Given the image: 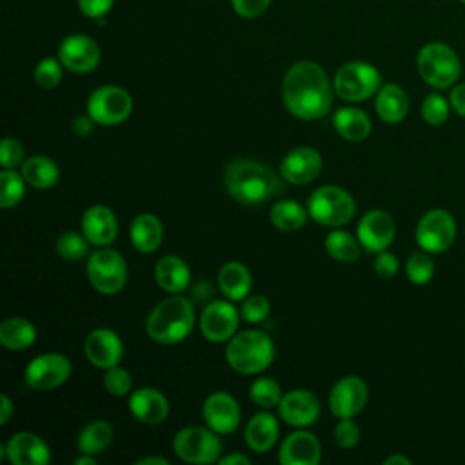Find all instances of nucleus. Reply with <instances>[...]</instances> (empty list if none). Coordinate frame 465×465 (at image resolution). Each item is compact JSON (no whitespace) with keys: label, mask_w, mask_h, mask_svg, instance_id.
<instances>
[{"label":"nucleus","mask_w":465,"mask_h":465,"mask_svg":"<svg viewBox=\"0 0 465 465\" xmlns=\"http://www.w3.org/2000/svg\"><path fill=\"white\" fill-rule=\"evenodd\" d=\"M271 305L265 296H249L242 305V316L249 323H260L269 316Z\"/></svg>","instance_id":"43"},{"label":"nucleus","mask_w":465,"mask_h":465,"mask_svg":"<svg viewBox=\"0 0 465 465\" xmlns=\"http://www.w3.org/2000/svg\"><path fill=\"white\" fill-rule=\"evenodd\" d=\"M334 129L349 142H361L371 133V120L367 113L356 107H340L332 116Z\"/></svg>","instance_id":"30"},{"label":"nucleus","mask_w":465,"mask_h":465,"mask_svg":"<svg viewBox=\"0 0 465 465\" xmlns=\"http://www.w3.org/2000/svg\"><path fill=\"white\" fill-rule=\"evenodd\" d=\"M129 411L138 421L145 425H158L169 414V401L160 391L143 387L131 394Z\"/></svg>","instance_id":"24"},{"label":"nucleus","mask_w":465,"mask_h":465,"mask_svg":"<svg viewBox=\"0 0 465 465\" xmlns=\"http://www.w3.org/2000/svg\"><path fill=\"white\" fill-rule=\"evenodd\" d=\"M269 216H271V223L283 232H292V231L300 229L307 220L305 209L296 200L276 202L271 207Z\"/></svg>","instance_id":"34"},{"label":"nucleus","mask_w":465,"mask_h":465,"mask_svg":"<svg viewBox=\"0 0 465 465\" xmlns=\"http://www.w3.org/2000/svg\"><path fill=\"white\" fill-rule=\"evenodd\" d=\"M211 427H185L173 440L176 456L187 463H214L220 460L222 441Z\"/></svg>","instance_id":"9"},{"label":"nucleus","mask_w":465,"mask_h":465,"mask_svg":"<svg viewBox=\"0 0 465 465\" xmlns=\"http://www.w3.org/2000/svg\"><path fill=\"white\" fill-rule=\"evenodd\" d=\"M22 176L35 189H49L58 182L60 171L51 158L35 154L22 163Z\"/></svg>","instance_id":"31"},{"label":"nucleus","mask_w":465,"mask_h":465,"mask_svg":"<svg viewBox=\"0 0 465 465\" xmlns=\"http://www.w3.org/2000/svg\"><path fill=\"white\" fill-rule=\"evenodd\" d=\"M376 113L387 124H398L407 116L409 98L405 91L396 84H385L376 96Z\"/></svg>","instance_id":"27"},{"label":"nucleus","mask_w":465,"mask_h":465,"mask_svg":"<svg viewBox=\"0 0 465 465\" xmlns=\"http://www.w3.org/2000/svg\"><path fill=\"white\" fill-rule=\"evenodd\" d=\"M7 456L13 465H47L51 461V452L47 443L33 432H16L9 438L0 454Z\"/></svg>","instance_id":"20"},{"label":"nucleus","mask_w":465,"mask_h":465,"mask_svg":"<svg viewBox=\"0 0 465 465\" xmlns=\"http://www.w3.org/2000/svg\"><path fill=\"white\" fill-rule=\"evenodd\" d=\"M278 458L282 465H316L322 458V447L312 432L296 430L283 440Z\"/></svg>","instance_id":"22"},{"label":"nucleus","mask_w":465,"mask_h":465,"mask_svg":"<svg viewBox=\"0 0 465 465\" xmlns=\"http://www.w3.org/2000/svg\"><path fill=\"white\" fill-rule=\"evenodd\" d=\"M113 440V427L104 420H94L87 423L78 434V450L82 454H100L104 452Z\"/></svg>","instance_id":"33"},{"label":"nucleus","mask_w":465,"mask_h":465,"mask_svg":"<svg viewBox=\"0 0 465 465\" xmlns=\"http://www.w3.org/2000/svg\"><path fill=\"white\" fill-rule=\"evenodd\" d=\"M87 278L102 294H116L127 282V265L120 252L113 249H98L87 260Z\"/></svg>","instance_id":"8"},{"label":"nucleus","mask_w":465,"mask_h":465,"mask_svg":"<svg viewBox=\"0 0 465 465\" xmlns=\"http://www.w3.org/2000/svg\"><path fill=\"white\" fill-rule=\"evenodd\" d=\"M113 4H114V0H78L80 11L89 18L105 16L111 11Z\"/></svg>","instance_id":"48"},{"label":"nucleus","mask_w":465,"mask_h":465,"mask_svg":"<svg viewBox=\"0 0 465 465\" xmlns=\"http://www.w3.org/2000/svg\"><path fill=\"white\" fill-rule=\"evenodd\" d=\"M220 291L232 302L243 300L252 285L249 269L240 262H227L218 272Z\"/></svg>","instance_id":"29"},{"label":"nucleus","mask_w":465,"mask_h":465,"mask_svg":"<svg viewBox=\"0 0 465 465\" xmlns=\"http://www.w3.org/2000/svg\"><path fill=\"white\" fill-rule=\"evenodd\" d=\"M367 396V383L360 376H343L329 392V409L338 418H352L363 411Z\"/></svg>","instance_id":"13"},{"label":"nucleus","mask_w":465,"mask_h":465,"mask_svg":"<svg viewBox=\"0 0 465 465\" xmlns=\"http://www.w3.org/2000/svg\"><path fill=\"white\" fill-rule=\"evenodd\" d=\"M456 240V222L450 213L432 209L425 213L416 225L418 245L432 254L447 251Z\"/></svg>","instance_id":"11"},{"label":"nucleus","mask_w":465,"mask_h":465,"mask_svg":"<svg viewBox=\"0 0 465 465\" xmlns=\"http://www.w3.org/2000/svg\"><path fill=\"white\" fill-rule=\"evenodd\" d=\"M71 374V361L58 352H45L25 367V383L36 391H53Z\"/></svg>","instance_id":"12"},{"label":"nucleus","mask_w":465,"mask_h":465,"mask_svg":"<svg viewBox=\"0 0 465 465\" xmlns=\"http://www.w3.org/2000/svg\"><path fill=\"white\" fill-rule=\"evenodd\" d=\"M383 463H385V465H411V460H409L407 456L394 454V456H389Z\"/></svg>","instance_id":"54"},{"label":"nucleus","mask_w":465,"mask_h":465,"mask_svg":"<svg viewBox=\"0 0 465 465\" xmlns=\"http://www.w3.org/2000/svg\"><path fill=\"white\" fill-rule=\"evenodd\" d=\"M35 82L42 89H53L62 82V62L56 58H44L35 67Z\"/></svg>","instance_id":"41"},{"label":"nucleus","mask_w":465,"mask_h":465,"mask_svg":"<svg viewBox=\"0 0 465 465\" xmlns=\"http://www.w3.org/2000/svg\"><path fill=\"white\" fill-rule=\"evenodd\" d=\"M450 105L452 109L465 118V82L458 84L452 91H450Z\"/></svg>","instance_id":"49"},{"label":"nucleus","mask_w":465,"mask_h":465,"mask_svg":"<svg viewBox=\"0 0 465 465\" xmlns=\"http://www.w3.org/2000/svg\"><path fill=\"white\" fill-rule=\"evenodd\" d=\"M322 171V156L316 149L309 145H300L289 151L282 163H280V174L285 182L291 183H307L312 182Z\"/></svg>","instance_id":"19"},{"label":"nucleus","mask_w":465,"mask_h":465,"mask_svg":"<svg viewBox=\"0 0 465 465\" xmlns=\"http://www.w3.org/2000/svg\"><path fill=\"white\" fill-rule=\"evenodd\" d=\"M225 358L236 372L258 374L272 363L274 343L262 331H242L229 340Z\"/></svg>","instance_id":"4"},{"label":"nucleus","mask_w":465,"mask_h":465,"mask_svg":"<svg viewBox=\"0 0 465 465\" xmlns=\"http://www.w3.org/2000/svg\"><path fill=\"white\" fill-rule=\"evenodd\" d=\"M118 232L114 213L105 205H93L82 216V234L89 243L105 247L113 243Z\"/></svg>","instance_id":"23"},{"label":"nucleus","mask_w":465,"mask_h":465,"mask_svg":"<svg viewBox=\"0 0 465 465\" xmlns=\"http://www.w3.org/2000/svg\"><path fill=\"white\" fill-rule=\"evenodd\" d=\"M278 430V421L271 412H258L245 427V443L254 452H267L276 443Z\"/></svg>","instance_id":"26"},{"label":"nucleus","mask_w":465,"mask_h":465,"mask_svg":"<svg viewBox=\"0 0 465 465\" xmlns=\"http://www.w3.org/2000/svg\"><path fill=\"white\" fill-rule=\"evenodd\" d=\"M202 412L207 427L218 434H229L240 425L238 401L223 391L211 392L203 401Z\"/></svg>","instance_id":"17"},{"label":"nucleus","mask_w":465,"mask_h":465,"mask_svg":"<svg viewBox=\"0 0 465 465\" xmlns=\"http://www.w3.org/2000/svg\"><path fill=\"white\" fill-rule=\"evenodd\" d=\"M154 280L165 292L180 294L189 285L191 271L180 256L167 254L154 265Z\"/></svg>","instance_id":"25"},{"label":"nucleus","mask_w":465,"mask_h":465,"mask_svg":"<svg viewBox=\"0 0 465 465\" xmlns=\"http://www.w3.org/2000/svg\"><path fill=\"white\" fill-rule=\"evenodd\" d=\"M13 414V403L7 398V394H0V423H7Z\"/></svg>","instance_id":"51"},{"label":"nucleus","mask_w":465,"mask_h":465,"mask_svg":"<svg viewBox=\"0 0 465 465\" xmlns=\"http://www.w3.org/2000/svg\"><path fill=\"white\" fill-rule=\"evenodd\" d=\"M24 160V145L15 138H4L0 143V163L4 169H15Z\"/></svg>","instance_id":"45"},{"label":"nucleus","mask_w":465,"mask_h":465,"mask_svg":"<svg viewBox=\"0 0 465 465\" xmlns=\"http://www.w3.org/2000/svg\"><path fill=\"white\" fill-rule=\"evenodd\" d=\"M133 111L131 94L118 85H104L91 93L87 114L102 125H116L129 118Z\"/></svg>","instance_id":"10"},{"label":"nucleus","mask_w":465,"mask_h":465,"mask_svg":"<svg viewBox=\"0 0 465 465\" xmlns=\"http://www.w3.org/2000/svg\"><path fill=\"white\" fill-rule=\"evenodd\" d=\"M194 325V309L189 298L173 294L153 307L145 320L147 334L163 345L182 341Z\"/></svg>","instance_id":"3"},{"label":"nucleus","mask_w":465,"mask_h":465,"mask_svg":"<svg viewBox=\"0 0 465 465\" xmlns=\"http://www.w3.org/2000/svg\"><path fill=\"white\" fill-rule=\"evenodd\" d=\"M332 87L341 100L361 102L380 91L381 74L367 62H349L336 71Z\"/></svg>","instance_id":"7"},{"label":"nucleus","mask_w":465,"mask_h":465,"mask_svg":"<svg viewBox=\"0 0 465 465\" xmlns=\"http://www.w3.org/2000/svg\"><path fill=\"white\" fill-rule=\"evenodd\" d=\"M421 118L430 125H441L449 118V102L438 94L430 93L421 102Z\"/></svg>","instance_id":"40"},{"label":"nucleus","mask_w":465,"mask_h":465,"mask_svg":"<svg viewBox=\"0 0 465 465\" xmlns=\"http://www.w3.org/2000/svg\"><path fill=\"white\" fill-rule=\"evenodd\" d=\"M232 9L243 18H256L269 7L271 0H231Z\"/></svg>","instance_id":"46"},{"label":"nucleus","mask_w":465,"mask_h":465,"mask_svg":"<svg viewBox=\"0 0 465 465\" xmlns=\"http://www.w3.org/2000/svg\"><path fill=\"white\" fill-rule=\"evenodd\" d=\"M223 183L227 193L243 205H258L285 191L282 174L249 158L232 160L225 167Z\"/></svg>","instance_id":"2"},{"label":"nucleus","mask_w":465,"mask_h":465,"mask_svg":"<svg viewBox=\"0 0 465 465\" xmlns=\"http://www.w3.org/2000/svg\"><path fill=\"white\" fill-rule=\"evenodd\" d=\"M58 60L73 73H89L100 62V47L87 35H69L58 47Z\"/></svg>","instance_id":"14"},{"label":"nucleus","mask_w":465,"mask_h":465,"mask_svg":"<svg viewBox=\"0 0 465 465\" xmlns=\"http://www.w3.org/2000/svg\"><path fill=\"white\" fill-rule=\"evenodd\" d=\"M136 465H169V461L162 456H145L136 461Z\"/></svg>","instance_id":"53"},{"label":"nucleus","mask_w":465,"mask_h":465,"mask_svg":"<svg viewBox=\"0 0 465 465\" xmlns=\"http://www.w3.org/2000/svg\"><path fill=\"white\" fill-rule=\"evenodd\" d=\"M96 122L89 116V114H78L74 120H73V131L74 134L78 136H89L93 133V125Z\"/></svg>","instance_id":"50"},{"label":"nucleus","mask_w":465,"mask_h":465,"mask_svg":"<svg viewBox=\"0 0 465 465\" xmlns=\"http://www.w3.org/2000/svg\"><path fill=\"white\" fill-rule=\"evenodd\" d=\"M358 240L367 252H381L394 240V220L389 213L374 209L363 214L358 223Z\"/></svg>","instance_id":"16"},{"label":"nucleus","mask_w":465,"mask_h":465,"mask_svg":"<svg viewBox=\"0 0 465 465\" xmlns=\"http://www.w3.org/2000/svg\"><path fill=\"white\" fill-rule=\"evenodd\" d=\"M334 440L340 447L351 449L360 441V429L351 418H340L338 425L334 427Z\"/></svg>","instance_id":"44"},{"label":"nucleus","mask_w":465,"mask_h":465,"mask_svg":"<svg viewBox=\"0 0 465 465\" xmlns=\"http://www.w3.org/2000/svg\"><path fill=\"white\" fill-rule=\"evenodd\" d=\"M416 67L425 84L434 89L452 87L461 73V62L452 47L441 42L425 44L416 56Z\"/></svg>","instance_id":"5"},{"label":"nucleus","mask_w":465,"mask_h":465,"mask_svg":"<svg viewBox=\"0 0 465 465\" xmlns=\"http://www.w3.org/2000/svg\"><path fill=\"white\" fill-rule=\"evenodd\" d=\"M360 240H356L347 231H332L325 238V251L329 256L343 263L356 262L360 256Z\"/></svg>","instance_id":"35"},{"label":"nucleus","mask_w":465,"mask_h":465,"mask_svg":"<svg viewBox=\"0 0 465 465\" xmlns=\"http://www.w3.org/2000/svg\"><path fill=\"white\" fill-rule=\"evenodd\" d=\"M36 340L35 325L25 318H7L0 325V343L9 351H24Z\"/></svg>","instance_id":"32"},{"label":"nucleus","mask_w":465,"mask_h":465,"mask_svg":"<svg viewBox=\"0 0 465 465\" xmlns=\"http://www.w3.org/2000/svg\"><path fill=\"white\" fill-rule=\"evenodd\" d=\"M372 267H374V272H376L378 276H381V278H392V276L398 272L400 263H398V258H396L392 252L381 251V252H378V256H376Z\"/></svg>","instance_id":"47"},{"label":"nucleus","mask_w":465,"mask_h":465,"mask_svg":"<svg viewBox=\"0 0 465 465\" xmlns=\"http://www.w3.org/2000/svg\"><path fill=\"white\" fill-rule=\"evenodd\" d=\"M307 213L316 223L327 227H340L352 220L356 213V203L345 189L338 185H323L309 196Z\"/></svg>","instance_id":"6"},{"label":"nucleus","mask_w":465,"mask_h":465,"mask_svg":"<svg viewBox=\"0 0 465 465\" xmlns=\"http://www.w3.org/2000/svg\"><path fill=\"white\" fill-rule=\"evenodd\" d=\"M218 463H222V465H231V463L232 465H249L251 460L247 456H243V454H229V456L220 458Z\"/></svg>","instance_id":"52"},{"label":"nucleus","mask_w":465,"mask_h":465,"mask_svg":"<svg viewBox=\"0 0 465 465\" xmlns=\"http://www.w3.org/2000/svg\"><path fill=\"white\" fill-rule=\"evenodd\" d=\"M238 329V311L223 300L211 302L200 314V331L209 341H227Z\"/></svg>","instance_id":"15"},{"label":"nucleus","mask_w":465,"mask_h":465,"mask_svg":"<svg viewBox=\"0 0 465 465\" xmlns=\"http://www.w3.org/2000/svg\"><path fill=\"white\" fill-rule=\"evenodd\" d=\"M87 360L98 369H109L118 365L124 354V343L120 336L111 329H94L87 334L84 343Z\"/></svg>","instance_id":"21"},{"label":"nucleus","mask_w":465,"mask_h":465,"mask_svg":"<svg viewBox=\"0 0 465 465\" xmlns=\"http://www.w3.org/2000/svg\"><path fill=\"white\" fill-rule=\"evenodd\" d=\"M25 180L20 174H16L13 169H4L0 173V207L2 209H9V207H15L22 198H24V193H25Z\"/></svg>","instance_id":"36"},{"label":"nucleus","mask_w":465,"mask_h":465,"mask_svg":"<svg viewBox=\"0 0 465 465\" xmlns=\"http://www.w3.org/2000/svg\"><path fill=\"white\" fill-rule=\"evenodd\" d=\"M74 463H76V465H94V463H96V460H94L91 454H84V456L76 458V460H74Z\"/></svg>","instance_id":"55"},{"label":"nucleus","mask_w":465,"mask_h":465,"mask_svg":"<svg viewBox=\"0 0 465 465\" xmlns=\"http://www.w3.org/2000/svg\"><path fill=\"white\" fill-rule=\"evenodd\" d=\"M332 85L322 65L311 60L294 64L282 84L287 111L300 120H318L332 107Z\"/></svg>","instance_id":"1"},{"label":"nucleus","mask_w":465,"mask_h":465,"mask_svg":"<svg viewBox=\"0 0 465 465\" xmlns=\"http://www.w3.org/2000/svg\"><path fill=\"white\" fill-rule=\"evenodd\" d=\"M460 2H461V4H465V0H460Z\"/></svg>","instance_id":"56"},{"label":"nucleus","mask_w":465,"mask_h":465,"mask_svg":"<svg viewBox=\"0 0 465 465\" xmlns=\"http://www.w3.org/2000/svg\"><path fill=\"white\" fill-rule=\"evenodd\" d=\"M104 385L111 396H125L131 391L133 380L125 369L114 365V367L107 369V372L104 376Z\"/></svg>","instance_id":"42"},{"label":"nucleus","mask_w":465,"mask_h":465,"mask_svg":"<svg viewBox=\"0 0 465 465\" xmlns=\"http://www.w3.org/2000/svg\"><path fill=\"white\" fill-rule=\"evenodd\" d=\"M251 400L263 409H271L280 403L282 400V389L280 385L271 378H258L251 385Z\"/></svg>","instance_id":"39"},{"label":"nucleus","mask_w":465,"mask_h":465,"mask_svg":"<svg viewBox=\"0 0 465 465\" xmlns=\"http://www.w3.org/2000/svg\"><path fill=\"white\" fill-rule=\"evenodd\" d=\"M163 238V227L158 216L140 213L131 223V242L140 252H154Z\"/></svg>","instance_id":"28"},{"label":"nucleus","mask_w":465,"mask_h":465,"mask_svg":"<svg viewBox=\"0 0 465 465\" xmlns=\"http://www.w3.org/2000/svg\"><path fill=\"white\" fill-rule=\"evenodd\" d=\"M87 243L89 242L85 236L74 231H65L56 240V252L67 262H76L87 254Z\"/></svg>","instance_id":"38"},{"label":"nucleus","mask_w":465,"mask_h":465,"mask_svg":"<svg viewBox=\"0 0 465 465\" xmlns=\"http://www.w3.org/2000/svg\"><path fill=\"white\" fill-rule=\"evenodd\" d=\"M280 418L292 427H309L320 416L318 398L305 389H294L282 396L278 403Z\"/></svg>","instance_id":"18"},{"label":"nucleus","mask_w":465,"mask_h":465,"mask_svg":"<svg viewBox=\"0 0 465 465\" xmlns=\"http://www.w3.org/2000/svg\"><path fill=\"white\" fill-rule=\"evenodd\" d=\"M405 272H407V278H409L412 283L423 285V283L430 282L432 276H434V262L430 260V256L427 254V251L412 252V254L407 258Z\"/></svg>","instance_id":"37"}]
</instances>
